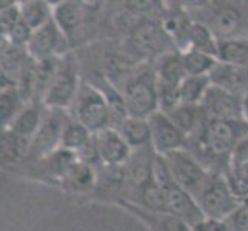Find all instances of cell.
Returning <instances> with one entry per match:
<instances>
[{
	"mask_svg": "<svg viewBox=\"0 0 248 231\" xmlns=\"http://www.w3.org/2000/svg\"><path fill=\"white\" fill-rule=\"evenodd\" d=\"M248 134V122L245 119L228 121V119H211L205 117L190 139V150L210 171L225 173L230 168V159L236 148Z\"/></svg>",
	"mask_w": 248,
	"mask_h": 231,
	"instance_id": "obj_1",
	"label": "cell"
},
{
	"mask_svg": "<svg viewBox=\"0 0 248 231\" xmlns=\"http://www.w3.org/2000/svg\"><path fill=\"white\" fill-rule=\"evenodd\" d=\"M124 99L128 116L148 119L159 109L157 76L155 66H142L128 76L122 87L117 88Z\"/></svg>",
	"mask_w": 248,
	"mask_h": 231,
	"instance_id": "obj_2",
	"label": "cell"
},
{
	"mask_svg": "<svg viewBox=\"0 0 248 231\" xmlns=\"http://www.w3.org/2000/svg\"><path fill=\"white\" fill-rule=\"evenodd\" d=\"M125 46L133 57L143 62H156L173 49H177L164 28L162 20L142 19L128 31Z\"/></svg>",
	"mask_w": 248,
	"mask_h": 231,
	"instance_id": "obj_3",
	"label": "cell"
},
{
	"mask_svg": "<svg viewBox=\"0 0 248 231\" xmlns=\"http://www.w3.org/2000/svg\"><path fill=\"white\" fill-rule=\"evenodd\" d=\"M82 79L79 74V63L73 53H68L59 59L56 71L45 90L42 102L46 108L70 109L79 92Z\"/></svg>",
	"mask_w": 248,
	"mask_h": 231,
	"instance_id": "obj_4",
	"label": "cell"
},
{
	"mask_svg": "<svg viewBox=\"0 0 248 231\" xmlns=\"http://www.w3.org/2000/svg\"><path fill=\"white\" fill-rule=\"evenodd\" d=\"M73 117L85 125L91 133H97L113 126V113L104 90L90 82L82 80L78 96L71 108Z\"/></svg>",
	"mask_w": 248,
	"mask_h": 231,
	"instance_id": "obj_5",
	"label": "cell"
},
{
	"mask_svg": "<svg viewBox=\"0 0 248 231\" xmlns=\"http://www.w3.org/2000/svg\"><path fill=\"white\" fill-rule=\"evenodd\" d=\"M210 17L205 22L217 39L248 37V3L244 0H211Z\"/></svg>",
	"mask_w": 248,
	"mask_h": 231,
	"instance_id": "obj_6",
	"label": "cell"
},
{
	"mask_svg": "<svg viewBox=\"0 0 248 231\" xmlns=\"http://www.w3.org/2000/svg\"><path fill=\"white\" fill-rule=\"evenodd\" d=\"M194 199L203 217L216 220H225L234 211L239 202L227 182L225 174L217 171H211L208 181Z\"/></svg>",
	"mask_w": 248,
	"mask_h": 231,
	"instance_id": "obj_7",
	"label": "cell"
},
{
	"mask_svg": "<svg viewBox=\"0 0 248 231\" xmlns=\"http://www.w3.org/2000/svg\"><path fill=\"white\" fill-rule=\"evenodd\" d=\"M164 157L167 160V165L174 182L181 185L193 198H196L205 182L208 181L211 171L188 148L168 153Z\"/></svg>",
	"mask_w": 248,
	"mask_h": 231,
	"instance_id": "obj_8",
	"label": "cell"
},
{
	"mask_svg": "<svg viewBox=\"0 0 248 231\" xmlns=\"http://www.w3.org/2000/svg\"><path fill=\"white\" fill-rule=\"evenodd\" d=\"M27 53L34 61H44L51 57H62L71 53V40L57 23L51 19L42 27L32 30L31 39L27 45Z\"/></svg>",
	"mask_w": 248,
	"mask_h": 231,
	"instance_id": "obj_9",
	"label": "cell"
},
{
	"mask_svg": "<svg viewBox=\"0 0 248 231\" xmlns=\"http://www.w3.org/2000/svg\"><path fill=\"white\" fill-rule=\"evenodd\" d=\"M65 109H53L46 108L45 116L36 134L32 136L27 151L34 157H44L53 153L62 140V131L66 122Z\"/></svg>",
	"mask_w": 248,
	"mask_h": 231,
	"instance_id": "obj_10",
	"label": "cell"
},
{
	"mask_svg": "<svg viewBox=\"0 0 248 231\" xmlns=\"http://www.w3.org/2000/svg\"><path fill=\"white\" fill-rule=\"evenodd\" d=\"M151 131V147L157 154L165 156L176 150L188 147V136L179 128L165 111L157 109L148 117Z\"/></svg>",
	"mask_w": 248,
	"mask_h": 231,
	"instance_id": "obj_11",
	"label": "cell"
},
{
	"mask_svg": "<svg viewBox=\"0 0 248 231\" xmlns=\"http://www.w3.org/2000/svg\"><path fill=\"white\" fill-rule=\"evenodd\" d=\"M164 186L165 191V213L176 216L193 227L203 219V215L198 202L193 196L185 191L181 185L174 182V179H168L165 182H157Z\"/></svg>",
	"mask_w": 248,
	"mask_h": 231,
	"instance_id": "obj_12",
	"label": "cell"
},
{
	"mask_svg": "<svg viewBox=\"0 0 248 231\" xmlns=\"http://www.w3.org/2000/svg\"><path fill=\"white\" fill-rule=\"evenodd\" d=\"M201 108L205 116L211 119H228V121L244 119L242 97L213 83L201 102Z\"/></svg>",
	"mask_w": 248,
	"mask_h": 231,
	"instance_id": "obj_13",
	"label": "cell"
},
{
	"mask_svg": "<svg viewBox=\"0 0 248 231\" xmlns=\"http://www.w3.org/2000/svg\"><path fill=\"white\" fill-rule=\"evenodd\" d=\"M93 139L100 162L107 167L125 165L128 159L131 157L133 148L114 126H108L105 130L94 133Z\"/></svg>",
	"mask_w": 248,
	"mask_h": 231,
	"instance_id": "obj_14",
	"label": "cell"
},
{
	"mask_svg": "<svg viewBox=\"0 0 248 231\" xmlns=\"http://www.w3.org/2000/svg\"><path fill=\"white\" fill-rule=\"evenodd\" d=\"M121 207L128 211L134 217H138L147 225L151 231H191V227L186 222L181 220L176 216H171L168 213H156L140 207L138 203L121 200L117 202Z\"/></svg>",
	"mask_w": 248,
	"mask_h": 231,
	"instance_id": "obj_15",
	"label": "cell"
},
{
	"mask_svg": "<svg viewBox=\"0 0 248 231\" xmlns=\"http://www.w3.org/2000/svg\"><path fill=\"white\" fill-rule=\"evenodd\" d=\"M213 85L244 97L248 92V65H233L217 62L210 73Z\"/></svg>",
	"mask_w": 248,
	"mask_h": 231,
	"instance_id": "obj_16",
	"label": "cell"
},
{
	"mask_svg": "<svg viewBox=\"0 0 248 231\" xmlns=\"http://www.w3.org/2000/svg\"><path fill=\"white\" fill-rule=\"evenodd\" d=\"M162 23L168 32L170 39L173 40L174 46L179 51L188 49L190 45V32L194 19L190 13L185 10H177V8H164V15H162Z\"/></svg>",
	"mask_w": 248,
	"mask_h": 231,
	"instance_id": "obj_17",
	"label": "cell"
},
{
	"mask_svg": "<svg viewBox=\"0 0 248 231\" xmlns=\"http://www.w3.org/2000/svg\"><path fill=\"white\" fill-rule=\"evenodd\" d=\"M44 102L40 100H30L23 105L20 109V113L16 116V119L10 125V131L20 138L23 140H27L30 143L31 138L36 131L39 130V126L42 123V119L45 116L44 111Z\"/></svg>",
	"mask_w": 248,
	"mask_h": 231,
	"instance_id": "obj_18",
	"label": "cell"
},
{
	"mask_svg": "<svg viewBox=\"0 0 248 231\" xmlns=\"http://www.w3.org/2000/svg\"><path fill=\"white\" fill-rule=\"evenodd\" d=\"M155 71L157 76V83L179 88V85L186 76L182 62V51L173 49L170 53L160 56L155 63Z\"/></svg>",
	"mask_w": 248,
	"mask_h": 231,
	"instance_id": "obj_19",
	"label": "cell"
},
{
	"mask_svg": "<svg viewBox=\"0 0 248 231\" xmlns=\"http://www.w3.org/2000/svg\"><path fill=\"white\" fill-rule=\"evenodd\" d=\"M114 128L122 134V138L133 150L151 147V131L148 119L126 116Z\"/></svg>",
	"mask_w": 248,
	"mask_h": 231,
	"instance_id": "obj_20",
	"label": "cell"
},
{
	"mask_svg": "<svg viewBox=\"0 0 248 231\" xmlns=\"http://www.w3.org/2000/svg\"><path fill=\"white\" fill-rule=\"evenodd\" d=\"M85 15H87V13L78 0H66L65 3L54 8L53 20L63 31L65 36L71 40L74 34H78L83 27Z\"/></svg>",
	"mask_w": 248,
	"mask_h": 231,
	"instance_id": "obj_21",
	"label": "cell"
},
{
	"mask_svg": "<svg viewBox=\"0 0 248 231\" xmlns=\"http://www.w3.org/2000/svg\"><path fill=\"white\" fill-rule=\"evenodd\" d=\"M165 113L188 136V139L199 130V126L203 123L205 117H207L201 105L184 104V102H179L176 107L165 111Z\"/></svg>",
	"mask_w": 248,
	"mask_h": 231,
	"instance_id": "obj_22",
	"label": "cell"
},
{
	"mask_svg": "<svg viewBox=\"0 0 248 231\" xmlns=\"http://www.w3.org/2000/svg\"><path fill=\"white\" fill-rule=\"evenodd\" d=\"M217 61L233 65H248V37L219 39Z\"/></svg>",
	"mask_w": 248,
	"mask_h": 231,
	"instance_id": "obj_23",
	"label": "cell"
},
{
	"mask_svg": "<svg viewBox=\"0 0 248 231\" xmlns=\"http://www.w3.org/2000/svg\"><path fill=\"white\" fill-rule=\"evenodd\" d=\"M25 104L27 100L14 83H8L0 90V126H10Z\"/></svg>",
	"mask_w": 248,
	"mask_h": 231,
	"instance_id": "obj_24",
	"label": "cell"
},
{
	"mask_svg": "<svg viewBox=\"0 0 248 231\" xmlns=\"http://www.w3.org/2000/svg\"><path fill=\"white\" fill-rule=\"evenodd\" d=\"M211 87L210 76H194L186 74L179 85V100L184 104L201 105L205 94Z\"/></svg>",
	"mask_w": 248,
	"mask_h": 231,
	"instance_id": "obj_25",
	"label": "cell"
},
{
	"mask_svg": "<svg viewBox=\"0 0 248 231\" xmlns=\"http://www.w3.org/2000/svg\"><path fill=\"white\" fill-rule=\"evenodd\" d=\"M93 134L94 133H91L87 126L82 125L79 121H76L74 117H68L62 131L61 145L62 148L78 153L93 139Z\"/></svg>",
	"mask_w": 248,
	"mask_h": 231,
	"instance_id": "obj_26",
	"label": "cell"
},
{
	"mask_svg": "<svg viewBox=\"0 0 248 231\" xmlns=\"http://www.w3.org/2000/svg\"><path fill=\"white\" fill-rule=\"evenodd\" d=\"M217 45L219 39L208 25L205 22L194 20L190 32V45H188V48L198 49L202 51V53L217 57Z\"/></svg>",
	"mask_w": 248,
	"mask_h": 231,
	"instance_id": "obj_27",
	"label": "cell"
},
{
	"mask_svg": "<svg viewBox=\"0 0 248 231\" xmlns=\"http://www.w3.org/2000/svg\"><path fill=\"white\" fill-rule=\"evenodd\" d=\"M182 62L185 66L186 74H194V76H210L213 68L219 62L217 57L202 53V51L188 48L182 51Z\"/></svg>",
	"mask_w": 248,
	"mask_h": 231,
	"instance_id": "obj_28",
	"label": "cell"
},
{
	"mask_svg": "<svg viewBox=\"0 0 248 231\" xmlns=\"http://www.w3.org/2000/svg\"><path fill=\"white\" fill-rule=\"evenodd\" d=\"M22 19L27 22L32 30L45 25L53 19L54 8L46 0H30V2L19 3Z\"/></svg>",
	"mask_w": 248,
	"mask_h": 231,
	"instance_id": "obj_29",
	"label": "cell"
},
{
	"mask_svg": "<svg viewBox=\"0 0 248 231\" xmlns=\"http://www.w3.org/2000/svg\"><path fill=\"white\" fill-rule=\"evenodd\" d=\"M224 222L230 231H248V196L239 199L237 207Z\"/></svg>",
	"mask_w": 248,
	"mask_h": 231,
	"instance_id": "obj_30",
	"label": "cell"
},
{
	"mask_svg": "<svg viewBox=\"0 0 248 231\" xmlns=\"http://www.w3.org/2000/svg\"><path fill=\"white\" fill-rule=\"evenodd\" d=\"M22 20V13H20V6L19 5H13V6H8L5 10H0V34L5 37H8L16 25Z\"/></svg>",
	"mask_w": 248,
	"mask_h": 231,
	"instance_id": "obj_31",
	"label": "cell"
},
{
	"mask_svg": "<svg viewBox=\"0 0 248 231\" xmlns=\"http://www.w3.org/2000/svg\"><path fill=\"white\" fill-rule=\"evenodd\" d=\"M160 5L164 6V0H124V8L134 15H147Z\"/></svg>",
	"mask_w": 248,
	"mask_h": 231,
	"instance_id": "obj_32",
	"label": "cell"
},
{
	"mask_svg": "<svg viewBox=\"0 0 248 231\" xmlns=\"http://www.w3.org/2000/svg\"><path fill=\"white\" fill-rule=\"evenodd\" d=\"M211 0H164V8H177V10L185 11H196L203 10L210 5Z\"/></svg>",
	"mask_w": 248,
	"mask_h": 231,
	"instance_id": "obj_33",
	"label": "cell"
},
{
	"mask_svg": "<svg viewBox=\"0 0 248 231\" xmlns=\"http://www.w3.org/2000/svg\"><path fill=\"white\" fill-rule=\"evenodd\" d=\"M191 231H230V230L225 225L224 220L203 217L201 222H198V224L191 227Z\"/></svg>",
	"mask_w": 248,
	"mask_h": 231,
	"instance_id": "obj_34",
	"label": "cell"
},
{
	"mask_svg": "<svg viewBox=\"0 0 248 231\" xmlns=\"http://www.w3.org/2000/svg\"><path fill=\"white\" fill-rule=\"evenodd\" d=\"M80 3V6L85 10V13H90V14H96L102 10V6H104V2L105 0H78Z\"/></svg>",
	"mask_w": 248,
	"mask_h": 231,
	"instance_id": "obj_35",
	"label": "cell"
},
{
	"mask_svg": "<svg viewBox=\"0 0 248 231\" xmlns=\"http://www.w3.org/2000/svg\"><path fill=\"white\" fill-rule=\"evenodd\" d=\"M228 169L232 171V173H234L237 177H241L242 181L247 184V186H248V160L244 162V164H239V165L230 167Z\"/></svg>",
	"mask_w": 248,
	"mask_h": 231,
	"instance_id": "obj_36",
	"label": "cell"
},
{
	"mask_svg": "<svg viewBox=\"0 0 248 231\" xmlns=\"http://www.w3.org/2000/svg\"><path fill=\"white\" fill-rule=\"evenodd\" d=\"M242 108H244V119L248 122V92L242 97Z\"/></svg>",
	"mask_w": 248,
	"mask_h": 231,
	"instance_id": "obj_37",
	"label": "cell"
},
{
	"mask_svg": "<svg viewBox=\"0 0 248 231\" xmlns=\"http://www.w3.org/2000/svg\"><path fill=\"white\" fill-rule=\"evenodd\" d=\"M46 2L53 6V8H56V6H59V5H62V3H65L66 0H46Z\"/></svg>",
	"mask_w": 248,
	"mask_h": 231,
	"instance_id": "obj_38",
	"label": "cell"
},
{
	"mask_svg": "<svg viewBox=\"0 0 248 231\" xmlns=\"http://www.w3.org/2000/svg\"><path fill=\"white\" fill-rule=\"evenodd\" d=\"M5 42H6V40H5V37L2 36V34H0V46H2V45L5 44Z\"/></svg>",
	"mask_w": 248,
	"mask_h": 231,
	"instance_id": "obj_39",
	"label": "cell"
},
{
	"mask_svg": "<svg viewBox=\"0 0 248 231\" xmlns=\"http://www.w3.org/2000/svg\"><path fill=\"white\" fill-rule=\"evenodd\" d=\"M19 3H25V2H30V0H17Z\"/></svg>",
	"mask_w": 248,
	"mask_h": 231,
	"instance_id": "obj_40",
	"label": "cell"
}]
</instances>
